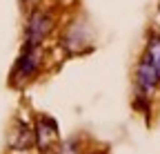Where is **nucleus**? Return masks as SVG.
<instances>
[{
	"instance_id": "1",
	"label": "nucleus",
	"mask_w": 160,
	"mask_h": 154,
	"mask_svg": "<svg viewBox=\"0 0 160 154\" xmlns=\"http://www.w3.org/2000/svg\"><path fill=\"white\" fill-rule=\"evenodd\" d=\"M40 61H42V45H25L20 58L16 61L13 74L11 78L13 81H27L40 69Z\"/></svg>"
},
{
	"instance_id": "2",
	"label": "nucleus",
	"mask_w": 160,
	"mask_h": 154,
	"mask_svg": "<svg viewBox=\"0 0 160 154\" xmlns=\"http://www.w3.org/2000/svg\"><path fill=\"white\" fill-rule=\"evenodd\" d=\"M160 85V78L156 69L151 67V63L142 56V61L138 63V69H136V92H138V103L140 101H149L151 94L158 89Z\"/></svg>"
},
{
	"instance_id": "3",
	"label": "nucleus",
	"mask_w": 160,
	"mask_h": 154,
	"mask_svg": "<svg viewBox=\"0 0 160 154\" xmlns=\"http://www.w3.org/2000/svg\"><path fill=\"white\" fill-rule=\"evenodd\" d=\"M53 29V18L45 9H36L27 23V43L25 45H42V40Z\"/></svg>"
},
{
	"instance_id": "4",
	"label": "nucleus",
	"mask_w": 160,
	"mask_h": 154,
	"mask_svg": "<svg viewBox=\"0 0 160 154\" xmlns=\"http://www.w3.org/2000/svg\"><path fill=\"white\" fill-rule=\"evenodd\" d=\"M145 58L151 63V67L156 69L158 78H160V36H153L149 45H147V51H145Z\"/></svg>"
}]
</instances>
